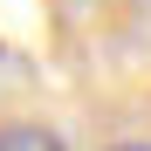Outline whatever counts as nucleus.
Masks as SVG:
<instances>
[{
  "label": "nucleus",
  "instance_id": "nucleus-1",
  "mask_svg": "<svg viewBox=\"0 0 151 151\" xmlns=\"http://www.w3.org/2000/svg\"><path fill=\"white\" fill-rule=\"evenodd\" d=\"M0 151H69V144L48 124H0Z\"/></svg>",
  "mask_w": 151,
  "mask_h": 151
},
{
  "label": "nucleus",
  "instance_id": "nucleus-2",
  "mask_svg": "<svg viewBox=\"0 0 151 151\" xmlns=\"http://www.w3.org/2000/svg\"><path fill=\"white\" fill-rule=\"evenodd\" d=\"M110 151H151V144H110Z\"/></svg>",
  "mask_w": 151,
  "mask_h": 151
}]
</instances>
